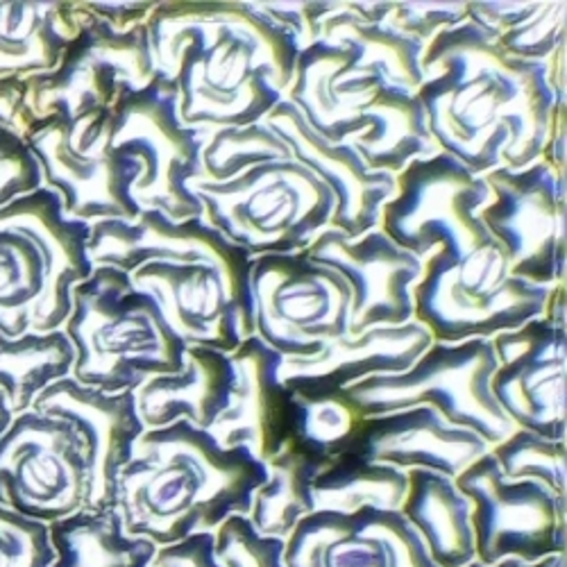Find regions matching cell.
<instances>
[{
	"mask_svg": "<svg viewBox=\"0 0 567 567\" xmlns=\"http://www.w3.org/2000/svg\"><path fill=\"white\" fill-rule=\"evenodd\" d=\"M380 229L424 264L413 291L415 320L434 341H493L540 318L549 289L517 279L480 212L493 198L482 175L445 153L411 162Z\"/></svg>",
	"mask_w": 567,
	"mask_h": 567,
	"instance_id": "cell-1",
	"label": "cell"
},
{
	"mask_svg": "<svg viewBox=\"0 0 567 567\" xmlns=\"http://www.w3.org/2000/svg\"><path fill=\"white\" fill-rule=\"evenodd\" d=\"M415 96L439 153L470 173L519 171L543 155L554 116L547 64L506 55L475 23L463 21L424 49Z\"/></svg>",
	"mask_w": 567,
	"mask_h": 567,
	"instance_id": "cell-2",
	"label": "cell"
},
{
	"mask_svg": "<svg viewBox=\"0 0 567 567\" xmlns=\"http://www.w3.org/2000/svg\"><path fill=\"white\" fill-rule=\"evenodd\" d=\"M146 25L157 71L175 82L188 127L261 123L291 86L298 43L252 3H157Z\"/></svg>",
	"mask_w": 567,
	"mask_h": 567,
	"instance_id": "cell-3",
	"label": "cell"
},
{
	"mask_svg": "<svg viewBox=\"0 0 567 567\" xmlns=\"http://www.w3.org/2000/svg\"><path fill=\"white\" fill-rule=\"evenodd\" d=\"M266 465L244 447H223L184 420L146 430L116 482L127 534L157 547L214 534L227 517L248 515Z\"/></svg>",
	"mask_w": 567,
	"mask_h": 567,
	"instance_id": "cell-4",
	"label": "cell"
},
{
	"mask_svg": "<svg viewBox=\"0 0 567 567\" xmlns=\"http://www.w3.org/2000/svg\"><path fill=\"white\" fill-rule=\"evenodd\" d=\"M284 99L329 144L352 146L370 171L400 175L439 153L415 93L359 69L343 45L320 39L300 51Z\"/></svg>",
	"mask_w": 567,
	"mask_h": 567,
	"instance_id": "cell-5",
	"label": "cell"
},
{
	"mask_svg": "<svg viewBox=\"0 0 567 567\" xmlns=\"http://www.w3.org/2000/svg\"><path fill=\"white\" fill-rule=\"evenodd\" d=\"M62 332L73 346L71 380L103 393L136 391L182 368L186 346L173 334L155 298L127 272L96 266L71 293Z\"/></svg>",
	"mask_w": 567,
	"mask_h": 567,
	"instance_id": "cell-6",
	"label": "cell"
},
{
	"mask_svg": "<svg viewBox=\"0 0 567 567\" xmlns=\"http://www.w3.org/2000/svg\"><path fill=\"white\" fill-rule=\"evenodd\" d=\"M89 225L64 214L51 188L0 207V334L55 332L71 313V293L93 272Z\"/></svg>",
	"mask_w": 567,
	"mask_h": 567,
	"instance_id": "cell-7",
	"label": "cell"
},
{
	"mask_svg": "<svg viewBox=\"0 0 567 567\" xmlns=\"http://www.w3.org/2000/svg\"><path fill=\"white\" fill-rule=\"evenodd\" d=\"M203 218L246 255H302L329 229L334 198L302 164L275 162L229 182H194Z\"/></svg>",
	"mask_w": 567,
	"mask_h": 567,
	"instance_id": "cell-8",
	"label": "cell"
},
{
	"mask_svg": "<svg viewBox=\"0 0 567 567\" xmlns=\"http://www.w3.org/2000/svg\"><path fill=\"white\" fill-rule=\"evenodd\" d=\"M177 107V86L164 73L125 93L112 110V148L138 166L134 203L179 223L203 218V203L188 186L203 179L207 132L184 125Z\"/></svg>",
	"mask_w": 567,
	"mask_h": 567,
	"instance_id": "cell-9",
	"label": "cell"
},
{
	"mask_svg": "<svg viewBox=\"0 0 567 567\" xmlns=\"http://www.w3.org/2000/svg\"><path fill=\"white\" fill-rule=\"evenodd\" d=\"M80 6V34L62 62L23 80L25 132L49 118H80L114 110L130 91L148 86L157 71L148 25L114 30Z\"/></svg>",
	"mask_w": 567,
	"mask_h": 567,
	"instance_id": "cell-10",
	"label": "cell"
},
{
	"mask_svg": "<svg viewBox=\"0 0 567 567\" xmlns=\"http://www.w3.org/2000/svg\"><path fill=\"white\" fill-rule=\"evenodd\" d=\"M495 368L491 341H434L406 372L370 377L350 386L348 393L365 417L427 404L493 447L515 432L491 393Z\"/></svg>",
	"mask_w": 567,
	"mask_h": 567,
	"instance_id": "cell-11",
	"label": "cell"
},
{
	"mask_svg": "<svg viewBox=\"0 0 567 567\" xmlns=\"http://www.w3.org/2000/svg\"><path fill=\"white\" fill-rule=\"evenodd\" d=\"M25 141L43 186L60 196L69 218L91 225L138 216L132 198L138 166L112 148V110L41 121L25 132Z\"/></svg>",
	"mask_w": 567,
	"mask_h": 567,
	"instance_id": "cell-12",
	"label": "cell"
},
{
	"mask_svg": "<svg viewBox=\"0 0 567 567\" xmlns=\"http://www.w3.org/2000/svg\"><path fill=\"white\" fill-rule=\"evenodd\" d=\"M250 296L255 337L284 361L311 359L350 334L348 281L305 252L255 257Z\"/></svg>",
	"mask_w": 567,
	"mask_h": 567,
	"instance_id": "cell-13",
	"label": "cell"
},
{
	"mask_svg": "<svg viewBox=\"0 0 567 567\" xmlns=\"http://www.w3.org/2000/svg\"><path fill=\"white\" fill-rule=\"evenodd\" d=\"M491 203L480 216L502 246L513 277L554 289L567 275V179L540 159L482 175Z\"/></svg>",
	"mask_w": 567,
	"mask_h": 567,
	"instance_id": "cell-14",
	"label": "cell"
},
{
	"mask_svg": "<svg viewBox=\"0 0 567 567\" xmlns=\"http://www.w3.org/2000/svg\"><path fill=\"white\" fill-rule=\"evenodd\" d=\"M86 450L69 422L25 411L0 439V504L53 525L89 506Z\"/></svg>",
	"mask_w": 567,
	"mask_h": 567,
	"instance_id": "cell-15",
	"label": "cell"
},
{
	"mask_svg": "<svg viewBox=\"0 0 567 567\" xmlns=\"http://www.w3.org/2000/svg\"><path fill=\"white\" fill-rule=\"evenodd\" d=\"M472 504L477 560L538 563L567 551V499L534 482H511L493 454H484L454 480Z\"/></svg>",
	"mask_w": 567,
	"mask_h": 567,
	"instance_id": "cell-16",
	"label": "cell"
},
{
	"mask_svg": "<svg viewBox=\"0 0 567 567\" xmlns=\"http://www.w3.org/2000/svg\"><path fill=\"white\" fill-rule=\"evenodd\" d=\"M130 277L136 289L155 298L173 334L186 348L231 354L255 337L250 291L212 264L153 261Z\"/></svg>",
	"mask_w": 567,
	"mask_h": 567,
	"instance_id": "cell-17",
	"label": "cell"
},
{
	"mask_svg": "<svg viewBox=\"0 0 567 567\" xmlns=\"http://www.w3.org/2000/svg\"><path fill=\"white\" fill-rule=\"evenodd\" d=\"M491 393L515 430L567 439V327L534 318L493 341Z\"/></svg>",
	"mask_w": 567,
	"mask_h": 567,
	"instance_id": "cell-18",
	"label": "cell"
},
{
	"mask_svg": "<svg viewBox=\"0 0 567 567\" xmlns=\"http://www.w3.org/2000/svg\"><path fill=\"white\" fill-rule=\"evenodd\" d=\"M305 255L348 281L350 337L372 327H400L415 320L413 291L424 275V264L393 244L380 227L354 239L327 229Z\"/></svg>",
	"mask_w": 567,
	"mask_h": 567,
	"instance_id": "cell-19",
	"label": "cell"
},
{
	"mask_svg": "<svg viewBox=\"0 0 567 567\" xmlns=\"http://www.w3.org/2000/svg\"><path fill=\"white\" fill-rule=\"evenodd\" d=\"M86 252L93 268L127 275L153 261L212 264L250 291L252 257L225 241L205 218L177 223L157 209H141L134 220L91 223Z\"/></svg>",
	"mask_w": 567,
	"mask_h": 567,
	"instance_id": "cell-20",
	"label": "cell"
},
{
	"mask_svg": "<svg viewBox=\"0 0 567 567\" xmlns=\"http://www.w3.org/2000/svg\"><path fill=\"white\" fill-rule=\"evenodd\" d=\"M287 567H439L400 511H316L284 545Z\"/></svg>",
	"mask_w": 567,
	"mask_h": 567,
	"instance_id": "cell-21",
	"label": "cell"
},
{
	"mask_svg": "<svg viewBox=\"0 0 567 567\" xmlns=\"http://www.w3.org/2000/svg\"><path fill=\"white\" fill-rule=\"evenodd\" d=\"M264 121L287 144L291 157L311 171L332 194L334 216L329 229L354 239L380 227L384 205L398 194L395 175L370 171L348 144H329L309 127L305 116L287 99Z\"/></svg>",
	"mask_w": 567,
	"mask_h": 567,
	"instance_id": "cell-22",
	"label": "cell"
},
{
	"mask_svg": "<svg viewBox=\"0 0 567 567\" xmlns=\"http://www.w3.org/2000/svg\"><path fill=\"white\" fill-rule=\"evenodd\" d=\"M32 411L62 417L80 436L91 475L86 508H114L121 470L130 463L136 441L146 434L136 411L134 391L103 393L66 377V380L45 389L34 400Z\"/></svg>",
	"mask_w": 567,
	"mask_h": 567,
	"instance_id": "cell-23",
	"label": "cell"
},
{
	"mask_svg": "<svg viewBox=\"0 0 567 567\" xmlns=\"http://www.w3.org/2000/svg\"><path fill=\"white\" fill-rule=\"evenodd\" d=\"M229 361L234 368L229 404L209 434L223 447H244L266 463L296 434L293 393L279 380L284 357L250 337L229 354Z\"/></svg>",
	"mask_w": 567,
	"mask_h": 567,
	"instance_id": "cell-24",
	"label": "cell"
},
{
	"mask_svg": "<svg viewBox=\"0 0 567 567\" xmlns=\"http://www.w3.org/2000/svg\"><path fill=\"white\" fill-rule=\"evenodd\" d=\"M350 452L402 472L427 470L456 480L465 467L491 452V445L447 422L436 409L420 404L365 417Z\"/></svg>",
	"mask_w": 567,
	"mask_h": 567,
	"instance_id": "cell-25",
	"label": "cell"
},
{
	"mask_svg": "<svg viewBox=\"0 0 567 567\" xmlns=\"http://www.w3.org/2000/svg\"><path fill=\"white\" fill-rule=\"evenodd\" d=\"M432 343V332L417 320L400 327H372L324 346L311 359L281 361L279 380L291 391L350 389L370 377L406 372Z\"/></svg>",
	"mask_w": 567,
	"mask_h": 567,
	"instance_id": "cell-26",
	"label": "cell"
},
{
	"mask_svg": "<svg viewBox=\"0 0 567 567\" xmlns=\"http://www.w3.org/2000/svg\"><path fill=\"white\" fill-rule=\"evenodd\" d=\"M234 368L229 354L209 348H186L182 368L159 374L134 391L146 430H162L179 420L209 432L229 404Z\"/></svg>",
	"mask_w": 567,
	"mask_h": 567,
	"instance_id": "cell-27",
	"label": "cell"
},
{
	"mask_svg": "<svg viewBox=\"0 0 567 567\" xmlns=\"http://www.w3.org/2000/svg\"><path fill=\"white\" fill-rule=\"evenodd\" d=\"M80 25L78 3H0V80L53 71Z\"/></svg>",
	"mask_w": 567,
	"mask_h": 567,
	"instance_id": "cell-28",
	"label": "cell"
},
{
	"mask_svg": "<svg viewBox=\"0 0 567 567\" xmlns=\"http://www.w3.org/2000/svg\"><path fill=\"white\" fill-rule=\"evenodd\" d=\"M409 488L400 508L409 527L439 567H463L477 560L472 504L456 482L436 472H406Z\"/></svg>",
	"mask_w": 567,
	"mask_h": 567,
	"instance_id": "cell-29",
	"label": "cell"
},
{
	"mask_svg": "<svg viewBox=\"0 0 567 567\" xmlns=\"http://www.w3.org/2000/svg\"><path fill=\"white\" fill-rule=\"evenodd\" d=\"M327 461L298 441L268 458L266 480L255 491L248 511L252 527L264 536L287 540L305 517L316 513L311 486Z\"/></svg>",
	"mask_w": 567,
	"mask_h": 567,
	"instance_id": "cell-30",
	"label": "cell"
},
{
	"mask_svg": "<svg viewBox=\"0 0 567 567\" xmlns=\"http://www.w3.org/2000/svg\"><path fill=\"white\" fill-rule=\"evenodd\" d=\"M51 567H151L157 545L125 532L116 508L78 511L49 525Z\"/></svg>",
	"mask_w": 567,
	"mask_h": 567,
	"instance_id": "cell-31",
	"label": "cell"
},
{
	"mask_svg": "<svg viewBox=\"0 0 567 567\" xmlns=\"http://www.w3.org/2000/svg\"><path fill=\"white\" fill-rule=\"evenodd\" d=\"M467 21L495 39L517 60L547 64L565 43L567 3H511V0H470Z\"/></svg>",
	"mask_w": 567,
	"mask_h": 567,
	"instance_id": "cell-32",
	"label": "cell"
},
{
	"mask_svg": "<svg viewBox=\"0 0 567 567\" xmlns=\"http://www.w3.org/2000/svg\"><path fill=\"white\" fill-rule=\"evenodd\" d=\"M406 488V472L346 452L324 463L313 480L311 493L316 511L350 515L361 508L400 511Z\"/></svg>",
	"mask_w": 567,
	"mask_h": 567,
	"instance_id": "cell-33",
	"label": "cell"
},
{
	"mask_svg": "<svg viewBox=\"0 0 567 567\" xmlns=\"http://www.w3.org/2000/svg\"><path fill=\"white\" fill-rule=\"evenodd\" d=\"M320 39L352 51L359 69L382 73L402 91L415 93L422 84L424 45L380 21L359 19L348 6L324 21Z\"/></svg>",
	"mask_w": 567,
	"mask_h": 567,
	"instance_id": "cell-34",
	"label": "cell"
},
{
	"mask_svg": "<svg viewBox=\"0 0 567 567\" xmlns=\"http://www.w3.org/2000/svg\"><path fill=\"white\" fill-rule=\"evenodd\" d=\"M75 352L62 329L28 332L10 339L0 334V393L14 413L32 411L34 400L73 372Z\"/></svg>",
	"mask_w": 567,
	"mask_h": 567,
	"instance_id": "cell-35",
	"label": "cell"
},
{
	"mask_svg": "<svg viewBox=\"0 0 567 567\" xmlns=\"http://www.w3.org/2000/svg\"><path fill=\"white\" fill-rule=\"evenodd\" d=\"M291 393L296 406L293 441L324 458L350 452L365 415L348 389H300Z\"/></svg>",
	"mask_w": 567,
	"mask_h": 567,
	"instance_id": "cell-36",
	"label": "cell"
},
{
	"mask_svg": "<svg viewBox=\"0 0 567 567\" xmlns=\"http://www.w3.org/2000/svg\"><path fill=\"white\" fill-rule=\"evenodd\" d=\"M291 159V151L266 121L209 130L203 148V182L220 184L250 168Z\"/></svg>",
	"mask_w": 567,
	"mask_h": 567,
	"instance_id": "cell-37",
	"label": "cell"
},
{
	"mask_svg": "<svg viewBox=\"0 0 567 567\" xmlns=\"http://www.w3.org/2000/svg\"><path fill=\"white\" fill-rule=\"evenodd\" d=\"M41 186L39 162L25 141L23 80H0V207Z\"/></svg>",
	"mask_w": 567,
	"mask_h": 567,
	"instance_id": "cell-38",
	"label": "cell"
},
{
	"mask_svg": "<svg viewBox=\"0 0 567 567\" xmlns=\"http://www.w3.org/2000/svg\"><path fill=\"white\" fill-rule=\"evenodd\" d=\"M502 475L511 482H534L567 499V443L515 430L491 447Z\"/></svg>",
	"mask_w": 567,
	"mask_h": 567,
	"instance_id": "cell-39",
	"label": "cell"
},
{
	"mask_svg": "<svg viewBox=\"0 0 567 567\" xmlns=\"http://www.w3.org/2000/svg\"><path fill=\"white\" fill-rule=\"evenodd\" d=\"M287 540L259 534L248 515H231L214 532V558L218 567H287Z\"/></svg>",
	"mask_w": 567,
	"mask_h": 567,
	"instance_id": "cell-40",
	"label": "cell"
},
{
	"mask_svg": "<svg viewBox=\"0 0 567 567\" xmlns=\"http://www.w3.org/2000/svg\"><path fill=\"white\" fill-rule=\"evenodd\" d=\"M377 21L420 41L427 49L439 34L467 21V3H456V0H452V3H441V0H434V3H406V0L384 3L382 0V12Z\"/></svg>",
	"mask_w": 567,
	"mask_h": 567,
	"instance_id": "cell-41",
	"label": "cell"
},
{
	"mask_svg": "<svg viewBox=\"0 0 567 567\" xmlns=\"http://www.w3.org/2000/svg\"><path fill=\"white\" fill-rule=\"evenodd\" d=\"M53 560L49 525L0 504V567H51Z\"/></svg>",
	"mask_w": 567,
	"mask_h": 567,
	"instance_id": "cell-42",
	"label": "cell"
},
{
	"mask_svg": "<svg viewBox=\"0 0 567 567\" xmlns=\"http://www.w3.org/2000/svg\"><path fill=\"white\" fill-rule=\"evenodd\" d=\"M252 8L289 30L298 49L305 51L320 41L324 21L339 14L346 8V0L343 3H329V0H261L259 3V0H252Z\"/></svg>",
	"mask_w": 567,
	"mask_h": 567,
	"instance_id": "cell-43",
	"label": "cell"
},
{
	"mask_svg": "<svg viewBox=\"0 0 567 567\" xmlns=\"http://www.w3.org/2000/svg\"><path fill=\"white\" fill-rule=\"evenodd\" d=\"M151 567H218L214 558V534H196L175 545L159 547Z\"/></svg>",
	"mask_w": 567,
	"mask_h": 567,
	"instance_id": "cell-44",
	"label": "cell"
},
{
	"mask_svg": "<svg viewBox=\"0 0 567 567\" xmlns=\"http://www.w3.org/2000/svg\"><path fill=\"white\" fill-rule=\"evenodd\" d=\"M84 6L93 17H99L114 30H130L136 25H144L157 8V3H148V0H107V3Z\"/></svg>",
	"mask_w": 567,
	"mask_h": 567,
	"instance_id": "cell-45",
	"label": "cell"
},
{
	"mask_svg": "<svg viewBox=\"0 0 567 567\" xmlns=\"http://www.w3.org/2000/svg\"><path fill=\"white\" fill-rule=\"evenodd\" d=\"M540 162L567 179V105H554V116Z\"/></svg>",
	"mask_w": 567,
	"mask_h": 567,
	"instance_id": "cell-46",
	"label": "cell"
},
{
	"mask_svg": "<svg viewBox=\"0 0 567 567\" xmlns=\"http://www.w3.org/2000/svg\"><path fill=\"white\" fill-rule=\"evenodd\" d=\"M567 284H560V287L549 289L543 316L547 322L556 324V327H567Z\"/></svg>",
	"mask_w": 567,
	"mask_h": 567,
	"instance_id": "cell-47",
	"label": "cell"
},
{
	"mask_svg": "<svg viewBox=\"0 0 567 567\" xmlns=\"http://www.w3.org/2000/svg\"><path fill=\"white\" fill-rule=\"evenodd\" d=\"M463 567H567V556H549V558H543L538 563H523V560H517V558H504V560H499L495 565H484L480 560H472V563H467Z\"/></svg>",
	"mask_w": 567,
	"mask_h": 567,
	"instance_id": "cell-48",
	"label": "cell"
},
{
	"mask_svg": "<svg viewBox=\"0 0 567 567\" xmlns=\"http://www.w3.org/2000/svg\"><path fill=\"white\" fill-rule=\"evenodd\" d=\"M14 417H17V413H14L12 404L8 402V398L3 393H0V439H3V434L12 427Z\"/></svg>",
	"mask_w": 567,
	"mask_h": 567,
	"instance_id": "cell-49",
	"label": "cell"
}]
</instances>
